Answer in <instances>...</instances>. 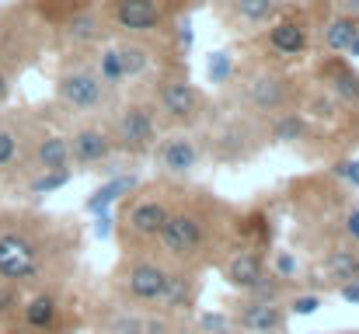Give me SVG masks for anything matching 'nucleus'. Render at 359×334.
Here are the masks:
<instances>
[{
    "mask_svg": "<svg viewBox=\"0 0 359 334\" xmlns=\"http://www.w3.org/2000/svg\"><path fill=\"white\" fill-rule=\"evenodd\" d=\"M196 296H199V279L192 268L185 265H175L171 268V279H168V289L157 303V314L161 317H171V314H189L196 307Z\"/></svg>",
    "mask_w": 359,
    "mask_h": 334,
    "instance_id": "f8f14e48",
    "label": "nucleus"
},
{
    "mask_svg": "<svg viewBox=\"0 0 359 334\" xmlns=\"http://www.w3.org/2000/svg\"><path fill=\"white\" fill-rule=\"evenodd\" d=\"M321 77H325V88H328V95L335 98V102H342V105H359V74L349 67V63H328L325 70H321Z\"/></svg>",
    "mask_w": 359,
    "mask_h": 334,
    "instance_id": "aec40b11",
    "label": "nucleus"
},
{
    "mask_svg": "<svg viewBox=\"0 0 359 334\" xmlns=\"http://www.w3.org/2000/svg\"><path fill=\"white\" fill-rule=\"evenodd\" d=\"M356 35H359L356 14H335V18L325 25V32H321V46H325L328 53H346Z\"/></svg>",
    "mask_w": 359,
    "mask_h": 334,
    "instance_id": "4be33fe9",
    "label": "nucleus"
},
{
    "mask_svg": "<svg viewBox=\"0 0 359 334\" xmlns=\"http://www.w3.org/2000/svg\"><path fill=\"white\" fill-rule=\"evenodd\" d=\"M32 167L42 174V171H70V146H67V136H56V132H46L35 139L32 146Z\"/></svg>",
    "mask_w": 359,
    "mask_h": 334,
    "instance_id": "f3484780",
    "label": "nucleus"
},
{
    "mask_svg": "<svg viewBox=\"0 0 359 334\" xmlns=\"http://www.w3.org/2000/svg\"><path fill=\"white\" fill-rule=\"evenodd\" d=\"M7 98H11V77H7V70L0 67V105H7Z\"/></svg>",
    "mask_w": 359,
    "mask_h": 334,
    "instance_id": "ea45409f",
    "label": "nucleus"
},
{
    "mask_svg": "<svg viewBox=\"0 0 359 334\" xmlns=\"http://www.w3.org/2000/svg\"><path fill=\"white\" fill-rule=\"evenodd\" d=\"M321 272H325V279H328L335 289L346 286L349 279L359 275V247H353V244L332 247V251L325 254V261H321Z\"/></svg>",
    "mask_w": 359,
    "mask_h": 334,
    "instance_id": "412c9836",
    "label": "nucleus"
},
{
    "mask_svg": "<svg viewBox=\"0 0 359 334\" xmlns=\"http://www.w3.org/2000/svg\"><path fill=\"white\" fill-rule=\"evenodd\" d=\"M272 136H276V143H300V139L307 136V122H304V115H297V111H283V115L276 118V125H272Z\"/></svg>",
    "mask_w": 359,
    "mask_h": 334,
    "instance_id": "393cba45",
    "label": "nucleus"
},
{
    "mask_svg": "<svg viewBox=\"0 0 359 334\" xmlns=\"http://www.w3.org/2000/svg\"><path fill=\"white\" fill-rule=\"evenodd\" d=\"M102 35H105V18L95 7H84L63 21V39L70 46H95L102 42Z\"/></svg>",
    "mask_w": 359,
    "mask_h": 334,
    "instance_id": "6ab92c4d",
    "label": "nucleus"
},
{
    "mask_svg": "<svg viewBox=\"0 0 359 334\" xmlns=\"http://www.w3.org/2000/svg\"><path fill=\"white\" fill-rule=\"evenodd\" d=\"M342 14H356L359 18V0H342Z\"/></svg>",
    "mask_w": 359,
    "mask_h": 334,
    "instance_id": "a19ab883",
    "label": "nucleus"
},
{
    "mask_svg": "<svg viewBox=\"0 0 359 334\" xmlns=\"http://www.w3.org/2000/svg\"><path fill=\"white\" fill-rule=\"evenodd\" d=\"M269 272L290 286V282L300 275V265H297V258H293L290 251H276V254H272V261H269Z\"/></svg>",
    "mask_w": 359,
    "mask_h": 334,
    "instance_id": "7c9ffc66",
    "label": "nucleus"
},
{
    "mask_svg": "<svg viewBox=\"0 0 359 334\" xmlns=\"http://www.w3.org/2000/svg\"><path fill=\"white\" fill-rule=\"evenodd\" d=\"M70 178H74V171H42V174L32 178L28 192H32L35 199H42V195H53V192H60L63 185H70Z\"/></svg>",
    "mask_w": 359,
    "mask_h": 334,
    "instance_id": "bb28decb",
    "label": "nucleus"
},
{
    "mask_svg": "<svg viewBox=\"0 0 359 334\" xmlns=\"http://www.w3.org/2000/svg\"><path fill=\"white\" fill-rule=\"evenodd\" d=\"M332 174L342 178V181H349L353 188H359V160H339V164L332 167Z\"/></svg>",
    "mask_w": 359,
    "mask_h": 334,
    "instance_id": "72a5a7b5",
    "label": "nucleus"
},
{
    "mask_svg": "<svg viewBox=\"0 0 359 334\" xmlns=\"http://www.w3.org/2000/svg\"><path fill=\"white\" fill-rule=\"evenodd\" d=\"M18 153H21V136H18V129H11V125L0 122V171L14 167Z\"/></svg>",
    "mask_w": 359,
    "mask_h": 334,
    "instance_id": "c85d7f7f",
    "label": "nucleus"
},
{
    "mask_svg": "<svg viewBox=\"0 0 359 334\" xmlns=\"http://www.w3.org/2000/svg\"><path fill=\"white\" fill-rule=\"evenodd\" d=\"M112 143L119 153L129 157H143L157 146V118L147 105H126L112 122Z\"/></svg>",
    "mask_w": 359,
    "mask_h": 334,
    "instance_id": "423d86ee",
    "label": "nucleus"
},
{
    "mask_svg": "<svg viewBox=\"0 0 359 334\" xmlns=\"http://www.w3.org/2000/svg\"><path fill=\"white\" fill-rule=\"evenodd\" d=\"M346 237H349L353 247H359V206H353V209L346 213Z\"/></svg>",
    "mask_w": 359,
    "mask_h": 334,
    "instance_id": "e433bc0d",
    "label": "nucleus"
},
{
    "mask_svg": "<svg viewBox=\"0 0 359 334\" xmlns=\"http://www.w3.org/2000/svg\"><path fill=\"white\" fill-rule=\"evenodd\" d=\"M171 209H175V206H171L161 192H143V195L133 192L126 213L119 216L122 237H126L129 244H150V240H157V233H161L164 220L171 216Z\"/></svg>",
    "mask_w": 359,
    "mask_h": 334,
    "instance_id": "39448f33",
    "label": "nucleus"
},
{
    "mask_svg": "<svg viewBox=\"0 0 359 334\" xmlns=\"http://www.w3.org/2000/svg\"><path fill=\"white\" fill-rule=\"evenodd\" d=\"M178 42H182V46H185V49H189V46H192V21H189V18H185V21H182V25H178Z\"/></svg>",
    "mask_w": 359,
    "mask_h": 334,
    "instance_id": "58836bf2",
    "label": "nucleus"
},
{
    "mask_svg": "<svg viewBox=\"0 0 359 334\" xmlns=\"http://www.w3.org/2000/svg\"><path fill=\"white\" fill-rule=\"evenodd\" d=\"M95 74H98V81L112 91V88H119L126 84V77H122V63H119V53H116V46H109V49H102V56H98V63H95Z\"/></svg>",
    "mask_w": 359,
    "mask_h": 334,
    "instance_id": "a878e982",
    "label": "nucleus"
},
{
    "mask_svg": "<svg viewBox=\"0 0 359 334\" xmlns=\"http://www.w3.org/2000/svg\"><path fill=\"white\" fill-rule=\"evenodd\" d=\"M91 230H95V237H98V240H109V237L116 233V220H112V213H98Z\"/></svg>",
    "mask_w": 359,
    "mask_h": 334,
    "instance_id": "c9c22d12",
    "label": "nucleus"
},
{
    "mask_svg": "<svg viewBox=\"0 0 359 334\" xmlns=\"http://www.w3.org/2000/svg\"><path fill=\"white\" fill-rule=\"evenodd\" d=\"M231 70H234V60H231V53H213V56H210V63H206L210 84H227Z\"/></svg>",
    "mask_w": 359,
    "mask_h": 334,
    "instance_id": "2f4dec72",
    "label": "nucleus"
},
{
    "mask_svg": "<svg viewBox=\"0 0 359 334\" xmlns=\"http://www.w3.org/2000/svg\"><path fill=\"white\" fill-rule=\"evenodd\" d=\"M161 171L171 174V178H185L199 167V146L189 132H175L161 143Z\"/></svg>",
    "mask_w": 359,
    "mask_h": 334,
    "instance_id": "dca6fc26",
    "label": "nucleus"
},
{
    "mask_svg": "<svg viewBox=\"0 0 359 334\" xmlns=\"http://www.w3.org/2000/svg\"><path fill=\"white\" fill-rule=\"evenodd\" d=\"M157 105L168 122L192 125L203 115V95L196 91V84H189V77H164L157 88Z\"/></svg>",
    "mask_w": 359,
    "mask_h": 334,
    "instance_id": "0eeeda50",
    "label": "nucleus"
},
{
    "mask_svg": "<svg viewBox=\"0 0 359 334\" xmlns=\"http://www.w3.org/2000/svg\"><path fill=\"white\" fill-rule=\"evenodd\" d=\"M157 244L175 265L192 268L210 254V220L199 209H171L157 233Z\"/></svg>",
    "mask_w": 359,
    "mask_h": 334,
    "instance_id": "f03ea898",
    "label": "nucleus"
},
{
    "mask_svg": "<svg viewBox=\"0 0 359 334\" xmlns=\"http://www.w3.org/2000/svg\"><path fill=\"white\" fill-rule=\"evenodd\" d=\"M210 334H241V331L234 328V321H231V324H224V328H217V331H210Z\"/></svg>",
    "mask_w": 359,
    "mask_h": 334,
    "instance_id": "79ce46f5",
    "label": "nucleus"
},
{
    "mask_svg": "<svg viewBox=\"0 0 359 334\" xmlns=\"http://www.w3.org/2000/svg\"><path fill=\"white\" fill-rule=\"evenodd\" d=\"M286 293H290V286H286L283 279H276L272 272H265V279H262L251 293H244V296H251V300H265V303H283Z\"/></svg>",
    "mask_w": 359,
    "mask_h": 334,
    "instance_id": "cd10ccee",
    "label": "nucleus"
},
{
    "mask_svg": "<svg viewBox=\"0 0 359 334\" xmlns=\"http://www.w3.org/2000/svg\"><path fill=\"white\" fill-rule=\"evenodd\" d=\"M67 146H70V164H81V167H102L116 153L112 132L105 125H81V129H74V136H67Z\"/></svg>",
    "mask_w": 359,
    "mask_h": 334,
    "instance_id": "1a4fd4ad",
    "label": "nucleus"
},
{
    "mask_svg": "<svg viewBox=\"0 0 359 334\" xmlns=\"http://www.w3.org/2000/svg\"><path fill=\"white\" fill-rule=\"evenodd\" d=\"M265 42H269V49H272L276 56L297 60V56H304L307 46H311V28H307L300 18H279V21H272Z\"/></svg>",
    "mask_w": 359,
    "mask_h": 334,
    "instance_id": "4468645a",
    "label": "nucleus"
},
{
    "mask_svg": "<svg viewBox=\"0 0 359 334\" xmlns=\"http://www.w3.org/2000/svg\"><path fill=\"white\" fill-rule=\"evenodd\" d=\"M112 21L126 35H150L164 25V11L157 0H112Z\"/></svg>",
    "mask_w": 359,
    "mask_h": 334,
    "instance_id": "9d476101",
    "label": "nucleus"
},
{
    "mask_svg": "<svg viewBox=\"0 0 359 334\" xmlns=\"http://www.w3.org/2000/svg\"><path fill=\"white\" fill-rule=\"evenodd\" d=\"M231 321L241 334H286L290 314L283 303H265V300H251L241 296L238 307L231 310Z\"/></svg>",
    "mask_w": 359,
    "mask_h": 334,
    "instance_id": "6e6552de",
    "label": "nucleus"
},
{
    "mask_svg": "<svg viewBox=\"0 0 359 334\" xmlns=\"http://www.w3.org/2000/svg\"><path fill=\"white\" fill-rule=\"evenodd\" d=\"M168 279H171V265L154 254H133L116 272V286H119L122 300L133 307H150V310H157V303L168 289Z\"/></svg>",
    "mask_w": 359,
    "mask_h": 334,
    "instance_id": "7ed1b4c3",
    "label": "nucleus"
},
{
    "mask_svg": "<svg viewBox=\"0 0 359 334\" xmlns=\"http://www.w3.org/2000/svg\"><path fill=\"white\" fill-rule=\"evenodd\" d=\"M116 53H119L122 77H126V81L140 77V74L150 67V49H147V46H140V42H122V46H116Z\"/></svg>",
    "mask_w": 359,
    "mask_h": 334,
    "instance_id": "b1692460",
    "label": "nucleus"
},
{
    "mask_svg": "<svg viewBox=\"0 0 359 334\" xmlns=\"http://www.w3.org/2000/svg\"><path fill=\"white\" fill-rule=\"evenodd\" d=\"M346 53H349L353 60H359V35H356V39H353V42H349V49H346Z\"/></svg>",
    "mask_w": 359,
    "mask_h": 334,
    "instance_id": "37998d69",
    "label": "nucleus"
},
{
    "mask_svg": "<svg viewBox=\"0 0 359 334\" xmlns=\"http://www.w3.org/2000/svg\"><path fill=\"white\" fill-rule=\"evenodd\" d=\"M318 307H321V293H297V296H290V307H286V314L311 317Z\"/></svg>",
    "mask_w": 359,
    "mask_h": 334,
    "instance_id": "473e14b6",
    "label": "nucleus"
},
{
    "mask_svg": "<svg viewBox=\"0 0 359 334\" xmlns=\"http://www.w3.org/2000/svg\"><path fill=\"white\" fill-rule=\"evenodd\" d=\"M224 324H231V314H224V310H213V314H203V317H199V331L203 334L217 331V328H224Z\"/></svg>",
    "mask_w": 359,
    "mask_h": 334,
    "instance_id": "f704fd0d",
    "label": "nucleus"
},
{
    "mask_svg": "<svg viewBox=\"0 0 359 334\" xmlns=\"http://www.w3.org/2000/svg\"><path fill=\"white\" fill-rule=\"evenodd\" d=\"M248 102H251V109L265 111V115L283 111L290 105V81L272 74V70H262L248 81Z\"/></svg>",
    "mask_w": 359,
    "mask_h": 334,
    "instance_id": "2eb2a0df",
    "label": "nucleus"
},
{
    "mask_svg": "<svg viewBox=\"0 0 359 334\" xmlns=\"http://www.w3.org/2000/svg\"><path fill=\"white\" fill-rule=\"evenodd\" d=\"M136 188H140V178H136V174H116V178H109L105 185H98V188L88 195L84 209H88L91 216H98V213H109L116 202H122L126 195H133Z\"/></svg>",
    "mask_w": 359,
    "mask_h": 334,
    "instance_id": "a211bd4d",
    "label": "nucleus"
},
{
    "mask_svg": "<svg viewBox=\"0 0 359 334\" xmlns=\"http://www.w3.org/2000/svg\"><path fill=\"white\" fill-rule=\"evenodd\" d=\"M18 307H21V328L28 334H56L60 317H63V307H60V296L56 293H46V289L42 293H32Z\"/></svg>",
    "mask_w": 359,
    "mask_h": 334,
    "instance_id": "9b49d317",
    "label": "nucleus"
},
{
    "mask_svg": "<svg viewBox=\"0 0 359 334\" xmlns=\"http://www.w3.org/2000/svg\"><path fill=\"white\" fill-rule=\"evenodd\" d=\"M265 272H269V265H265V254L258 251V247H241L234 251L227 261H224V279L241 289V296L244 293H251L262 279H265Z\"/></svg>",
    "mask_w": 359,
    "mask_h": 334,
    "instance_id": "ddd939ff",
    "label": "nucleus"
},
{
    "mask_svg": "<svg viewBox=\"0 0 359 334\" xmlns=\"http://www.w3.org/2000/svg\"><path fill=\"white\" fill-rule=\"evenodd\" d=\"M109 334H147V317L136 310H119L109 321Z\"/></svg>",
    "mask_w": 359,
    "mask_h": 334,
    "instance_id": "c756f323",
    "label": "nucleus"
},
{
    "mask_svg": "<svg viewBox=\"0 0 359 334\" xmlns=\"http://www.w3.org/2000/svg\"><path fill=\"white\" fill-rule=\"evenodd\" d=\"M342 334H359V331H342Z\"/></svg>",
    "mask_w": 359,
    "mask_h": 334,
    "instance_id": "c03bdc74",
    "label": "nucleus"
},
{
    "mask_svg": "<svg viewBox=\"0 0 359 334\" xmlns=\"http://www.w3.org/2000/svg\"><path fill=\"white\" fill-rule=\"evenodd\" d=\"M339 296H342L346 303H353V307H359V275H356V279H349L346 286H339Z\"/></svg>",
    "mask_w": 359,
    "mask_h": 334,
    "instance_id": "4c0bfd02",
    "label": "nucleus"
},
{
    "mask_svg": "<svg viewBox=\"0 0 359 334\" xmlns=\"http://www.w3.org/2000/svg\"><path fill=\"white\" fill-rule=\"evenodd\" d=\"M46 268L42 237L18 216H0V286L21 289Z\"/></svg>",
    "mask_w": 359,
    "mask_h": 334,
    "instance_id": "f257e3e1",
    "label": "nucleus"
},
{
    "mask_svg": "<svg viewBox=\"0 0 359 334\" xmlns=\"http://www.w3.org/2000/svg\"><path fill=\"white\" fill-rule=\"evenodd\" d=\"M56 102L74 115H95L105 109L109 88L98 81L95 67H67L56 77Z\"/></svg>",
    "mask_w": 359,
    "mask_h": 334,
    "instance_id": "20e7f679",
    "label": "nucleus"
},
{
    "mask_svg": "<svg viewBox=\"0 0 359 334\" xmlns=\"http://www.w3.org/2000/svg\"><path fill=\"white\" fill-rule=\"evenodd\" d=\"M231 11L241 25H269L279 18L283 0H231Z\"/></svg>",
    "mask_w": 359,
    "mask_h": 334,
    "instance_id": "5701e85b",
    "label": "nucleus"
}]
</instances>
